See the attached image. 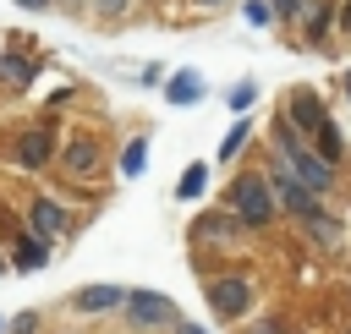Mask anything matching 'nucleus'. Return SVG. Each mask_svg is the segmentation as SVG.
Returning <instances> with one entry per match:
<instances>
[{
    "label": "nucleus",
    "mask_w": 351,
    "mask_h": 334,
    "mask_svg": "<svg viewBox=\"0 0 351 334\" xmlns=\"http://www.w3.org/2000/svg\"><path fill=\"white\" fill-rule=\"evenodd\" d=\"M274 11H280V22H296L302 16V0H274Z\"/></svg>",
    "instance_id": "nucleus-25"
},
{
    "label": "nucleus",
    "mask_w": 351,
    "mask_h": 334,
    "mask_svg": "<svg viewBox=\"0 0 351 334\" xmlns=\"http://www.w3.org/2000/svg\"><path fill=\"white\" fill-rule=\"evenodd\" d=\"M115 170H121L126 181H137V175L148 170V137H132V142L121 148V159H115Z\"/></svg>",
    "instance_id": "nucleus-17"
},
{
    "label": "nucleus",
    "mask_w": 351,
    "mask_h": 334,
    "mask_svg": "<svg viewBox=\"0 0 351 334\" xmlns=\"http://www.w3.org/2000/svg\"><path fill=\"white\" fill-rule=\"evenodd\" d=\"M247 224L236 219V214H208V219H197V235L203 241H214V246H236V235H241Z\"/></svg>",
    "instance_id": "nucleus-15"
},
{
    "label": "nucleus",
    "mask_w": 351,
    "mask_h": 334,
    "mask_svg": "<svg viewBox=\"0 0 351 334\" xmlns=\"http://www.w3.org/2000/svg\"><path fill=\"white\" fill-rule=\"evenodd\" d=\"M11 5H16V11H33V16H38V11H49L55 0H11Z\"/></svg>",
    "instance_id": "nucleus-27"
},
{
    "label": "nucleus",
    "mask_w": 351,
    "mask_h": 334,
    "mask_svg": "<svg viewBox=\"0 0 351 334\" xmlns=\"http://www.w3.org/2000/svg\"><path fill=\"white\" fill-rule=\"evenodd\" d=\"M5 268H11V257H5V252H0V274H5Z\"/></svg>",
    "instance_id": "nucleus-29"
},
{
    "label": "nucleus",
    "mask_w": 351,
    "mask_h": 334,
    "mask_svg": "<svg viewBox=\"0 0 351 334\" xmlns=\"http://www.w3.org/2000/svg\"><path fill=\"white\" fill-rule=\"evenodd\" d=\"M280 159H285V164L296 170V181H307L313 192H335V175H340V170H335V164H324V159L313 153V142H296V148H291V153H280Z\"/></svg>",
    "instance_id": "nucleus-8"
},
{
    "label": "nucleus",
    "mask_w": 351,
    "mask_h": 334,
    "mask_svg": "<svg viewBox=\"0 0 351 334\" xmlns=\"http://www.w3.org/2000/svg\"><path fill=\"white\" fill-rule=\"evenodd\" d=\"M280 115H285V120H291L302 137H313V131L329 120V110H324V99H318L313 88H291V93L280 99Z\"/></svg>",
    "instance_id": "nucleus-6"
},
{
    "label": "nucleus",
    "mask_w": 351,
    "mask_h": 334,
    "mask_svg": "<svg viewBox=\"0 0 351 334\" xmlns=\"http://www.w3.org/2000/svg\"><path fill=\"white\" fill-rule=\"evenodd\" d=\"M0 329H5V323H0Z\"/></svg>",
    "instance_id": "nucleus-31"
},
{
    "label": "nucleus",
    "mask_w": 351,
    "mask_h": 334,
    "mask_svg": "<svg viewBox=\"0 0 351 334\" xmlns=\"http://www.w3.org/2000/svg\"><path fill=\"white\" fill-rule=\"evenodd\" d=\"M247 142H252V120H247V115H236V126L219 137V159H236Z\"/></svg>",
    "instance_id": "nucleus-19"
},
{
    "label": "nucleus",
    "mask_w": 351,
    "mask_h": 334,
    "mask_svg": "<svg viewBox=\"0 0 351 334\" xmlns=\"http://www.w3.org/2000/svg\"><path fill=\"white\" fill-rule=\"evenodd\" d=\"M258 334H291V323H285V318H263V323H258Z\"/></svg>",
    "instance_id": "nucleus-26"
},
{
    "label": "nucleus",
    "mask_w": 351,
    "mask_h": 334,
    "mask_svg": "<svg viewBox=\"0 0 351 334\" xmlns=\"http://www.w3.org/2000/svg\"><path fill=\"white\" fill-rule=\"evenodd\" d=\"M203 192H208V164L197 159V164H186V170H181V181H176V197H181V203H197Z\"/></svg>",
    "instance_id": "nucleus-18"
},
{
    "label": "nucleus",
    "mask_w": 351,
    "mask_h": 334,
    "mask_svg": "<svg viewBox=\"0 0 351 334\" xmlns=\"http://www.w3.org/2000/svg\"><path fill=\"white\" fill-rule=\"evenodd\" d=\"M335 33L351 38V0H335Z\"/></svg>",
    "instance_id": "nucleus-24"
},
{
    "label": "nucleus",
    "mask_w": 351,
    "mask_h": 334,
    "mask_svg": "<svg viewBox=\"0 0 351 334\" xmlns=\"http://www.w3.org/2000/svg\"><path fill=\"white\" fill-rule=\"evenodd\" d=\"M203 93H208V82H203L197 71H170V77H165L170 110H192V104H203Z\"/></svg>",
    "instance_id": "nucleus-11"
},
{
    "label": "nucleus",
    "mask_w": 351,
    "mask_h": 334,
    "mask_svg": "<svg viewBox=\"0 0 351 334\" xmlns=\"http://www.w3.org/2000/svg\"><path fill=\"white\" fill-rule=\"evenodd\" d=\"M241 16H247V27H274L280 22L274 0H241Z\"/></svg>",
    "instance_id": "nucleus-20"
},
{
    "label": "nucleus",
    "mask_w": 351,
    "mask_h": 334,
    "mask_svg": "<svg viewBox=\"0 0 351 334\" xmlns=\"http://www.w3.org/2000/svg\"><path fill=\"white\" fill-rule=\"evenodd\" d=\"M121 301H126V285H82V290L71 296L77 312H110V307H121Z\"/></svg>",
    "instance_id": "nucleus-13"
},
{
    "label": "nucleus",
    "mask_w": 351,
    "mask_h": 334,
    "mask_svg": "<svg viewBox=\"0 0 351 334\" xmlns=\"http://www.w3.org/2000/svg\"><path fill=\"white\" fill-rule=\"evenodd\" d=\"M88 5H93V16L121 22V16H132V5H137V0H88Z\"/></svg>",
    "instance_id": "nucleus-22"
},
{
    "label": "nucleus",
    "mask_w": 351,
    "mask_h": 334,
    "mask_svg": "<svg viewBox=\"0 0 351 334\" xmlns=\"http://www.w3.org/2000/svg\"><path fill=\"white\" fill-rule=\"evenodd\" d=\"M302 230H307V235H313L324 252H335V246L346 241V235H340V219H335V214H324V208H313V214L302 219Z\"/></svg>",
    "instance_id": "nucleus-16"
},
{
    "label": "nucleus",
    "mask_w": 351,
    "mask_h": 334,
    "mask_svg": "<svg viewBox=\"0 0 351 334\" xmlns=\"http://www.w3.org/2000/svg\"><path fill=\"white\" fill-rule=\"evenodd\" d=\"M225 208H230L247 230H263V224L280 214V197H274V186H269L263 170H241V175L225 186Z\"/></svg>",
    "instance_id": "nucleus-1"
},
{
    "label": "nucleus",
    "mask_w": 351,
    "mask_h": 334,
    "mask_svg": "<svg viewBox=\"0 0 351 334\" xmlns=\"http://www.w3.org/2000/svg\"><path fill=\"white\" fill-rule=\"evenodd\" d=\"M192 5H203V11H225L230 0H192Z\"/></svg>",
    "instance_id": "nucleus-28"
},
{
    "label": "nucleus",
    "mask_w": 351,
    "mask_h": 334,
    "mask_svg": "<svg viewBox=\"0 0 351 334\" xmlns=\"http://www.w3.org/2000/svg\"><path fill=\"white\" fill-rule=\"evenodd\" d=\"M38 329V312H16L11 323H5V334H33Z\"/></svg>",
    "instance_id": "nucleus-23"
},
{
    "label": "nucleus",
    "mask_w": 351,
    "mask_h": 334,
    "mask_svg": "<svg viewBox=\"0 0 351 334\" xmlns=\"http://www.w3.org/2000/svg\"><path fill=\"white\" fill-rule=\"evenodd\" d=\"M44 263H49V241H38L33 230H22V235L11 241V268L33 274V268H44Z\"/></svg>",
    "instance_id": "nucleus-12"
},
{
    "label": "nucleus",
    "mask_w": 351,
    "mask_h": 334,
    "mask_svg": "<svg viewBox=\"0 0 351 334\" xmlns=\"http://www.w3.org/2000/svg\"><path fill=\"white\" fill-rule=\"evenodd\" d=\"M126 318H132V329H176L181 323V312H176V301L170 296H159V290H126Z\"/></svg>",
    "instance_id": "nucleus-5"
},
{
    "label": "nucleus",
    "mask_w": 351,
    "mask_h": 334,
    "mask_svg": "<svg viewBox=\"0 0 351 334\" xmlns=\"http://www.w3.org/2000/svg\"><path fill=\"white\" fill-rule=\"evenodd\" d=\"M340 88H346V93H351V71H346V77H340Z\"/></svg>",
    "instance_id": "nucleus-30"
},
{
    "label": "nucleus",
    "mask_w": 351,
    "mask_h": 334,
    "mask_svg": "<svg viewBox=\"0 0 351 334\" xmlns=\"http://www.w3.org/2000/svg\"><path fill=\"white\" fill-rule=\"evenodd\" d=\"M55 164L66 170V181H99L104 148H99V137H93V131H77V137H66V142H60Z\"/></svg>",
    "instance_id": "nucleus-4"
},
{
    "label": "nucleus",
    "mask_w": 351,
    "mask_h": 334,
    "mask_svg": "<svg viewBox=\"0 0 351 334\" xmlns=\"http://www.w3.org/2000/svg\"><path fill=\"white\" fill-rule=\"evenodd\" d=\"M225 104H230V110H236V115H247V110H252V104H258V82H252V77H241V82H236V88H230V93H225Z\"/></svg>",
    "instance_id": "nucleus-21"
},
{
    "label": "nucleus",
    "mask_w": 351,
    "mask_h": 334,
    "mask_svg": "<svg viewBox=\"0 0 351 334\" xmlns=\"http://www.w3.org/2000/svg\"><path fill=\"white\" fill-rule=\"evenodd\" d=\"M38 77H44V60H38V55H27V49H16V44H0V88L27 93Z\"/></svg>",
    "instance_id": "nucleus-7"
},
{
    "label": "nucleus",
    "mask_w": 351,
    "mask_h": 334,
    "mask_svg": "<svg viewBox=\"0 0 351 334\" xmlns=\"http://www.w3.org/2000/svg\"><path fill=\"white\" fill-rule=\"evenodd\" d=\"M27 230H33L38 241H60V235L71 230V214H66L55 197H27Z\"/></svg>",
    "instance_id": "nucleus-9"
},
{
    "label": "nucleus",
    "mask_w": 351,
    "mask_h": 334,
    "mask_svg": "<svg viewBox=\"0 0 351 334\" xmlns=\"http://www.w3.org/2000/svg\"><path fill=\"white\" fill-rule=\"evenodd\" d=\"M208 307H214V318H247L252 312V301H258V285L247 279V274H219V279H208Z\"/></svg>",
    "instance_id": "nucleus-3"
},
{
    "label": "nucleus",
    "mask_w": 351,
    "mask_h": 334,
    "mask_svg": "<svg viewBox=\"0 0 351 334\" xmlns=\"http://www.w3.org/2000/svg\"><path fill=\"white\" fill-rule=\"evenodd\" d=\"M307 142H313V153H318L324 164H335V170L346 164V137H340V126H335V115H329V120H324V126H318V131H313Z\"/></svg>",
    "instance_id": "nucleus-14"
},
{
    "label": "nucleus",
    "mask_w": 351,
    "mask_h": 334,
    "mask_svg": "<svg viewBox=\"0 0 351 334\" xmlns=\"http://www.w3.org/2000/svg\"><path fill=\"white\" fill-rule=\"evenodd\" d=\"M307 49H324L335 38V0H302V16H296Z\"/></svg>",
    "instance_id": "nucleus-10"
},
{
    "label": "nucleus",
    "mask_w": 351,
    "mask_h": 334,
    "mask_svg": "<svg viewBox=\"0 0 351 334\" xmlns=\"http://www.w3.org/2000/svg\"><path fill=\"white\" fill-rule=\"evenodd\" d=\"M55 153H60L55 120H38V126L16 131V142H11V164H16V170H49V164H55Z\"/></svg>",
    "instance_id": "nucleus-2"
}]
</instances>
